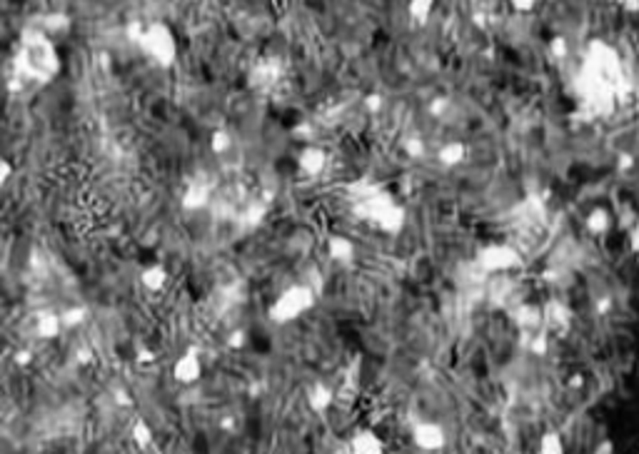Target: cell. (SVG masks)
<instances>
[{
	"label": "cell",
	"instance_id": "obj_1",
	"mask_svg": "<svg viewBox=\"0 0 639 454\" xmlns=\"http://www.w3.org/2000/svg\"><path fill=\"white\" fill-rule=\"evenodd\" d=\"M627 75L619 53L604 40H592L577 75V95L592 113H609L624 95Z\"/></svg>",
	"mask_w": 639,
	"mask_h": 454
},
{
	"label": "cell",
	"instance_id": "obj_2",
	"mask_svg": "<svg viewBox=\"0 0 639 454\" xmlns=\"http://www.w3.org/2000/svg\"><path fill=\"white\" fill-rule=\"evenodd\" d=\"M53 35H48L40 25L25 27L18 40L15 53V75L30 82H45L55 80L63 68L61 53L55 48Z\"/></svg>",
	"mask_w": 639,
	"mask_h": 454
},
{
	"label": "cell",
	"instance_id": "obj_3",
	"mask_svg": "<svg viewBox=\"0 0 639 454\" xmlns=\"http://www.w3.org/2000/svg\"><path fill=\"white\" fill-rule=\"evenodd\" d=\"M347 197H350L352 213L355 217L365 220V222L375 225L397 205L392 195L385 190L383 185H377L372 180H355L347 185Z\"/></svg>",
	"mask_w": 639,
	"mask_h": 454
},
{
	"label": "cell",
	"instance_id": "obj_4",
	"mask_svg": "<svg viewBox=\"0 0 639 454\" xmlns=\"http://www.w3.org/2000/svg\"><path fill=\"white\" fill-rule=\"evenodd\" d=\"M137 48L153 65L163 68V70L178 63V38L173 33V27L163 20H153L145 25V35H142Z\"/></svg>",
	"mask_w": 639,
	"mask_h": 454
},
{
	"label": "cell",
	"instance_id": "obj_5",
	"mask_svg": "<svg viewBox=\"0 0 639 454\" xmlns=\"http://www.w3.org/2000/svg\"><path fill=\"white\" fill-rule=\"evenodd\" d=\"M315 300H317L315 287L305 285V282L290 285L287 290L280 292V295L275 297L273 305H270V310H268L270 322H275V324L295 322V320H300L305 312H310L312 307H315Z\"/></svg>",
	"mask_w": 639,
	"mask_h": 454
},
{
	"label": "cell",
	"instance_id": "obj_6",
	"mask_svg": "<svg viewBox=\"0 0 639 454\" xmlns=\"http://www.w3.org/2000/svg\"><path fill=\"white\" fill-rule=\"evenodd\" d=\"M475 265L485 275H502L509 270H517L522 265V255L517 247L507 245V242H492L485 245L475 255Z\"/></svg>",
	"mask_w": 639,
	"mask_h": 454
},
{
	"label": "cell",
	"instance_id": "obj_7",
	"mask_svg": "<svg viewBox=\"0 0 639 454\" xmlns=\"http://www.w3.org/2000/svg\"><path fill=\"white\" fill-rule=\"evenodd\" d=\"M412 442L422 452H440L447 447V429L440 422L422 420L412 427Z\"/></svg>",
	"mask_w": 639,
	"mask_h": 454
},
{
	"label": "cell",
	"instance_id": "obj_8",
	"mask_svg": "<svg viewBox=\"0 0 639 454\" xmlns=\"http://www.w3.org/2000/svg\"><path fill=\"white\" fill-rule=\"evenodd\" d=\"M173 377L180 384H195L202 377V357L197 350H185L173 362Z\"/></svg>",
	"mask_w": 639,
	"mask_h": 454
},
{
	"label": "cell",
	"instance_id": "obj_9",
	"mask_svg": "<svg viewBox=\"0 0 639 454\" xmlns=\"http://www.w3.org/2000/svg\"><path fill=\"white\" fill-rule=\"evenodd\" d=\"M213 203V187L205 180H192L180 195V208L187 213H200Z\"/></svg>",
	"mask_w": 639,
	"mask_h": 454
},
{
	"label": "cell",
	"instance_id": "obj_10",
	"mask_svg": "<svg viewBox=\"0 0 639 454\" xmlns=\"http://www.w3.org/2000/svg\"><path fill=\"white\" fill-rule=\"evenodd\" d=\"M297 168H300L307 177L323 175L325 168H328V153H325V148H320V145H305V148L297 153Z\"/></svg>",
	"mask_w": 639,
	"mask_h": 454
},
{
	"label": "cell",
	"instance_id": "obj_11",
	"mask_svg": "<svg viewBox=\"0 0 639 454\" xmlns=\"http://www.w3.org/2000/svg\"><path fill=\"white\" fill-rule=\"evenodd\" d=\"M63 329H66V324H63L61 312L40 310L38 315H35V320H33V334L38 339H45V342H50V339L61 337Z\"/></svg>",
	"mask_w": 639,
	"mask_h": 454
},
{
	"label": "cell",
	"instance_id": "obj_12",
	"mask_svg": "<svg viewBox=\"0 0 639 454\" xmlns=\"http://www.w3.org/2000/svg\"><path fill=\"white\" fill-rule=\"evenodd\" d=\"M347 449L355 454H383L385 452V439L375 432V429H357L347 442Z\"/></svg>",
	"mask_w": 639,
	"mask_h": 454
},
{
	"label": "cell",
	"instance_id": "obj_13",
	"mask_svg": "<svg viewBox=\"0 0 639 454\" xmlns=\"http://www.w3.org/2000/svg\"><path fill=\"white\" fill-rule=\"evenodd\" d=\"M328 255H330V260L337 265H352L357 258V247L347 235H330L328 237Z\"/></svg>",
	"mask_w": 639,
	"mask_h": 454
},
{
	"label": "cell",
	"instance_id": "obj_14",
	"mask_svg": "<svg viewBox=\"0 0 639 454\" xmlns=\"http://www.w3.org/2000/svg\"><path fill=\"white\" fill-rule=\"evenodd\" d=\"M305 402H307V407H310L312 412L323 415V412H328L330 407L335 405V389L330 387V384H325V382H315V384L307 387Z\"/></svg>",
	"mask_w": 639,
	"mask_h": 454
},
{
	"label": "cell",
	"instance_id": "obj_15",
	"mask_svg": "<svg viewBox=\"0 0 639 454\" xmlns=\"http://www.w3.org/2000/svg\"><path fill=\"white\" fill-rule=\"evenodd\" d=\"M280 80V65L278 61H260L250 70V85L255 90H268Z\"/></svg>",
	"mask_w": 639,
	"mask_h": 454
},
{
	"label": "cell",
	"instance_id": "obj_16",
	"mask_svg": "<svg viewBox=\"0 0 639 454\" xmlns=\"http://www.w3.org/2000/svg\"><path fill=\"white\" fill-rule=\"evenodd\" d=\"M464 160H467V145H464L462 140H447V143L440 145L438 163L442 165V168H447V170L459 168Z\"/></svg>",
	"mask_w": 639,
	"mask_h": 454
},
{
	"label": "cell",
	"instance_id": "obj_17",
	"mask_svg": "<svg viewBox=\"0 0 639 454\" xmlns=\"http://www.w3.org/2000/svg\"><path fill=\"white\" fill-rule=\"evenodd\" d=\"M585 227L590 235L600 237V235H607V232L614 227V217L612 213L607 208H592L590 213L585 215Z\"/></svg>",
	"mask_w": 639,
	"mask_h": 454
},
{
	"label": "cell",
	"instance_id": "obj_18",
	"mask_svg": "<svg viewBox=\"0 0 639 454\" xmlns=\"http://www.w3.org/2000/svg\"><path fill=\"white\" fill-rule=\"evenodd\" d=\"M168 279H170V272L165 270V265H160V263L148 265V267H142V272H140V285H142V290H148V292L165 290Z\"/></svg>",
	"mask_w": 639,
	"mask_h": 454
},
{
	"label": "cell",
	"instance_id": "obj_19",
	"mask_svg": "<svg viewBox=\"0 0 639 454\" xmlns=\"http://www.w3.org/2000/svg\"><path fill=\"white\" fill-rule=\"evenodd\" d=\"M404 225H407V213H404V208L397 203L383 220H380V222H377V230L387 232V235H397V232L404 230Z\"/></svg>",
	"mask_w": 639,
	"mask_h": 454
},
{
	"label": "cell",
	"instance_id": "obj_20",
	"mask_svg": "<svg viewBox=\"0 0 639 454\" xmlns=\"http://www.w3.org/2000/svg\"><path fill=\"white\" fill-rule=\"evenodd\" d=\"M38 25L43 27L48 35H63V33L70 30L73 18L68 15V13H45V15L40 18Z\"/></svg>",
	"mask_w": 639,
	"mask_h": 454
},
{
	"label": "cell",
	"instance_id": "obj_21",
	"mask_svg": "<svg viewBox=\"0 0 639 454\" xmlns=\"http://www.w3.org/2000/svg\"><path fill=\"white\" fill-rule=\"evenodd\" d=\"M435 6H438V0H407V15H410V20L415 25L422 27L430 23Z\"/></svg>",
	"mask_w": 639,
	"mask_h": 454
},
{
	"label": "cell",
	"instance_id": "obj_22",
	"mask_svg": "<svg viewBox=\"0 0 639 454\" xmlns=\"http://www.w3.org/2000/svg\"><path fill=\"white\" fill-rule=\"evenodd\" d=\"M130 437L137 449H153L155 447V432L145 420H135L130 427Z\"/></svg>",
	"mask_w": 639,
	"mask_h": 454
},
{
	"label": "cell",
	"instance_id": "obj_23",
	"mask_svg": "<svg viewBox=\"0 0 639 454\" xmlns=\"http://www.w3.org/2000/svg\"><path fill=\"white\" fill-rule=\"evenodd\" d=\"M232 145H235V137H232L230 130H225V127H218V130L210 132V150L215 155H228L232 150Z\"/></svg>",
	"mask_w": 639,
	"mask_h": 454
},
{
	"label": "cell",
	"instance_id": "obj_24",
	"mask_svg": "<svg viewBox=\"0 0 639 454\" xmlns=\"http://www.w3.org/2000/svg\"><path fill=\"white\" fill-rule=\"evenodd\" d=\"M61 317H63L66 329H75V327H80L85 320H88V307H82V305L66 307V310H61Z\"/></svg>",
	"mask_w": 639,
	"mask_h": 454
},
{
	"label": "cell",
	"instance_id": "obj_25",
	"mask_svg": "<svg viewBox=\"0 0 639 454\" xmlns=\"http://www.w3.org/2000/svg\"><path fill=\"white\" fill-rule=\"evenodd\" d=\"M402 153L410 160H425L427 158V143L420 135H407L402 140Z\"/></svg>",
	"mask_w": 639,
	"mask_h": 454
},
{
	"label": "cell",
	"instance_id": "obj_26",
	"mask_svg": "<svg viewBox=\"0 0 639 454\" xmlns=\"http://www.w3.org/2000/svg\"><path fill=\"white\" fill-rule=\"evenodd\" d=\"M537 449L542 454H559L564 452V439L557 432H545L540 437V442H537Z\"/></svg>",
	"mask_w": 639,
	"mask_h": 454
},
{
	"label": "cell",
	"instance_id": "obj_27",
	"mask_svg": "<svg viewBox=\"0 0 639 454\" xmlns=\"http://www.w3.org/2000/svg\"><path fill=\"white\" fill-rule=\"evenodd\" d=\"M265 210H268V205H265V203H260V200H252V203L247 205V208L240 213V217L245 220L247 225H252V227H255V225L265 217Z\"/></svg>",
	"mask_w": 639,
	"mask_h": 454
},
{
	"label": "cell",
	"instance_id": "obj_28",
	"mask_svg": "<svg viewBox=\"0 0 639 454\" xmlns=\"http://www.w3.org/2000/svg\"><path fill=\"white\" fill-rule=\"evenodd\" d=\"M449 108H452V98H447V95H438V98L430 100L427 113H430L432 118H445L449 113Z\"/></svg>",
	"mask_w": 639,
	"mask_h": 454
},
{
	"label": "cell",
	"instance_id": "obj_29",
	"mask_svg": "<svg viewBox=\"0 0 639 454\" xmlns=\"http://www.w3.org/2000/svg\"><path fill=\"white\" fill-rule=\"evenodd\" d=\"M145 25H148V23H142V20H130V23L125 25V38L130 40L132 45H140L142 35H145Z\"/></svg>",
	"mask_w": 639,
	"mask_h": 454
},
{
	"label": "cell",
	"instance_id": "obj_30",
	"mask_svg": "<svg viewBox=\"0 0 639 454\" xmlns=\"http://www.w3.org/2000/svg\"><path fill=\"white\" fill-rule=\"evenodd\" d=\"M362 108H365V113H370V115H377V113L385 108V98L380 93H367L365 98H362Z\"/></svg>",
	"mask_w": 639,
	"mask_h": 454
},
{
	"label": "cell",
	"instance_id": "obj_31",
	"mask_svg": "<svg viewBox=\"0 0 639 454\" xmlns=\"http://www.w3.org/2000/svg\"><path fill=\"white\" fill-rule=\"evenodd\" d=\"M113 402L120 410H130L132 405H135V400H132V394L128 392V389H123V387H118V389H113Z\"/></svg>",
	"mask_w": 639,
	"mask_h": 454
},
{
	"label": "cell",
	"instance_id": "obj_32",
	"mask_svg": "<svg viewBox=\"0 0 639 454\" xmlns=\"http://www.w3.org/2000/svg\"><path fill=\"white\" fill-rule=\"evenodd\" d=\"M247 345V332L245 329H232L228 334V347L230 350H242Z\"/></svg>",
	"mask_w": 639,
	"mask_h": 454
},
{
	"label": "cell",
	"instance_id": "obj_33",
	"mask_svg": "<svg viewBox=\"0 0 639 454\" xmlns=\"http://www.w3.org/2000/svg\"><path fill=\"white\" fill-rule=\"evenodd\" d=\"M537 3L540 0H509V6H512L514 13H532L537 8Z\"/></svg>",
	"mask_w": 639,
	"mask_h": 454
},
{
	"label": "cell",
	"instance_id": "obj_34",
	"mask_svg": "<svg viewBox=\"0 0 639 454\" xmlns=\"http://www.w3.org/2000/svg\"><path fill=\"white\" fill-rule=\"evenodd\" d=\"M11 175H13V163L8 158H3V163H0V185H8Z\"/></svg>",
	"mask_w": 639,
	"mask_h": 454
},
{
	"label": "cell",
	"instance_id": "obj_35",
	"mask_svg": "<svg viewBox=\"0 0 639 454\" xmlns=\"http://www.w3.org/2000/svg\"><path fill=\"white\" fill-rule=\"evenodd\" d=\"M75 360H77V365L85 367V365H90V362L95 360V355H93V350H90V347H80V350L75 352Z\"/></svg>",
	"mask_w": 639,
	"mask_h": 454
},
{
	"label": "cell",
	"instance_id": "obj_36",
	"mask_svg": "<svg viewBox=\"0 0 639 454\" xmlns=\"http://www.w3.org/2000/svg\"><path fill=\"white\" fill-rule=\"evenodd\" d=\"M550 50H552V55H557V58H564V55H567V45H564V40H562V38H554V40H552Z\"/></svg>",
	"mask_w": 639,
	"mask_h": 454
},
{
	"label": "cell",
	"instance_id": "obj_37",
	"mask_svg": "<svg viewBox=\"0 0 639 454\" xmlns=\"http://www.w3.org/2000/svg\"><path fill=\"white\" fill-rule=\"evenodd\" d=\"M30 362H33V355H30L27 350L15 352V365H18V367H27Z\"/></svg>",
	"mask_w": 639,
	"mask_h": 454
},
{
	"label": "cell",
	"instance_id": "obj_38",
	"mask_svg": "<svg viewBox=\"0 0 639 454\" xmlns=\"http://www.w3.org/2000/svg\"><path fill=\"white\" fill-rule=\"evenodd\" d=\"M153 360H155V355H150L148 350L137 352V362H153Z\"/></svg>",
	"mask_w": 639,
	"mask_h": 454
}]
</instances>
